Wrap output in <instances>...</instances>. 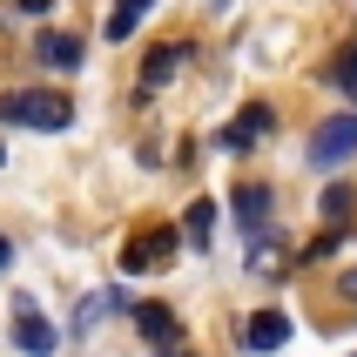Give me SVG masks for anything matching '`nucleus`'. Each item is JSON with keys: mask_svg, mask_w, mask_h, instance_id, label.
I'll return each instance as SVG.
<instances>
[{"mask_svg": "<svg viewBox=\"0 0 357 357\" xmlns=\"http://www.w3.org/2000/svg\"><path fill=\"white\" fill-rule=\"evenodd\" d=\"M0 121H14V128H47V135H61V128L75 121V101L61 95V88H14V95H0Z\"/></svg>", "mask_w": 357, "mask_h": 357, "instance_id": "obj_1", "label": "nucleus"}, {"mask_svg": "<svg viewBox=\"0 0 357 357\" xmlns=\"http://www.w3.org/2000/svg\"><path fill=\"white\" fill-rule=\"evenodd\" d=\"M357 155V115H331L317 128V142H310V162L317 169H337V162H351Z\"/></svg>", "mask_w": 357, "mask_h": 357, "instance_id": "obj_2", "label": "nucleus"}, {"mask_svg": "<svg viewBox=\"0 0 357 357\" xmlns=\"http://www.w3.org/2000/svg\"><path fill=\"white\" fill-rule=\"evenodd\" d=\"M14 344H20V351H27V357H54V351H61L54 324H40L34 297H14Z\"/></svg>", "mask_w": 357, "mask_h": 357, "instance_id": "obj_3", "label": "nucleus"}, {"mask_svg": "<svg viewBox=\"0 0 357 357\" xmlns=\"http://www.w3.org/2000/svg\"><path fill=\"white\" fill-rule=\"evenodd\" d=\"M135 331L155 344V357H176V351H182V324L169 317L162 303H135Z\"/></svg>", "mask_w": 357, "mask_h": 357, "instance_id": "obj_4", "label": "nucleus"}, {"mask_svg": "<svg viewBox=\"0 0 357 357\" xmlns=\"http://www.w3.org/2000/svg\"><path fill=\"white\" fill-rule=\"evenodd\" d=\"M270 121H277V115H270V108H263V101H250V108H243V115L236 121H229V128H222V149H229V155H243V149H257V142H263V128H270Z\"/></svg>", "mask_w": 357, "mask_h": 357, "instance_id": "obj_5", "label": "nucleus"}, {"mask_svg": "<svg viewBox=\"0 0 357 357\" xmlns=\"http://www.w3.org/2000/svg\"><path fill=\"white\" fill-rule=\"evenodd\" d=\"M243 344H250L257 357L283 351V344H290V317H283V310H257V317L243 324Z\"/></svg>", "mask_w": 357, "mask_h": 357, "instance_id": "obj_6", "label": "nucleus"}, {"mask_svg": "<svg viewBox=\"0 0 357 357\" xmlns=\"http://www.w3.org/2000/svg\"><path fill=\"white\" fill-rule=\"evenodd\" d=\"M176 257V229H149V236L128 243V257H121V270H155V263Z\"/></svg>", "mask_w": 357, "mask_h": 357, "instance_id": "obj_7", "label": "nucleus"}, {"mask_svg": "<svg viewBox=\"0 0 357 357\" xmlns=\"http://www.w3.org/2000/svg\"><path fill=\"white\" fill-rule=\"evenodd\" d=\"M236 222L250 236H263V222H270V189H263V182H243L236 189Z\"/></svg>", "mask_w": 357, "mask_h": 357, "instance_id": "obj_8", "label": "nucleus"}, {"mask_svg": "<svg viewBox=\"0 0 357 357\" xmlns=\"http://www.w3.org/2000/svg\"><path fill=\"white\" fill-rule=\"evenodd\" d=\"M182 61H189V47H155V54L142 61V88L155 95V88H169V75H176Z\"/></svg>", "mask_w": 357, "mask_h": 357, "instance_id": "obj_9", "label": "nucleus"}, {"mask_svg": "<svg viewBox=\"0 0 357 357\" xmlns=\"http://www.w3.org/2000/svg\"><path fill=\"white\" fill-rule=\"evenodd\" d=\"M149 7H155V0H115V14H108V27H101V34L108 40H128L142 27V14H149Z\"/></svg>", "mask_w": 357, "mask_h": 357, "instance_id": "obj_10", "label": "nucleus"}, {"mask_svg": "<svg viewBox=\"0 0 357 357\" xmlns=\"http://www.w3.org/2000/svg\"><path fill=\"white\" fill-rule=\"evenodd\" d=\"M34 54L47 61V68H75V61H81V40H75V34H40Z\"/></svg>", "mask_w": 357, "mask_h": 357, "instance_id": "obj_11", "label": "nucleus"}, {"mask_svg": "<svg viewBox=\"0 0 357 357\" xmlns=\"http://www.w3.org/2000/svg\"><path fill=\"white\" fill-rule=\"evenodd\" d=\"M324 81L344 88V95H357V40H344L337 54H331V75H324Z\"/></svg>", "mask_w": 357, "mask_h": 357, "instance_id": "obj_12", "label": "nucleus"}, {"mask_svg": "<svg viewBox=\"0 0 357 357\" xmlns=\"http://www.w3.org/2000/svg\"><path fill=\"white\" fill-rule=\"evenodd\" d=\"M351 202H357V189H351V182H331V189H324V202H317V209H324V222L337 229V222L351 216Z\"/></svg>", "mask_w": 357, "mask_h": 357, "instance_id": "obj_13", "label": "nucleus"}, {"mask_svg": "<svg viewBox=\"0 0 357 357\" xmlns=\"http://www.w3.org/2000/svg\"><path fill=\"white\" fill-rule=\"evenodd\" d=\"M209 229H216V202H189V216H182V236H189V243H209Z\"/></svg>", "mask_w": 357, "mask_h": 357, "instance_id": "obj_14", "label": "nucleus"}, {"mask_svg": "<svg viewBox=\"0 0 357 357\" xmlns=\"http://www.w3.org/2000/svg\"><path fill=\"white\" fill-rule=\"evenodd\" d=\"M20 14H47V7H54V0H14Z\"/></svg>", "mask_w": 357, "mask_h": 357, "instance_id": "obj_15", "label": "nucleus"}, {"mask_svg": "<svg viewBox=\"0 0 357 357\" xmlns=\"http://www.w3.org/2000/svg\"><path fill=\"white\" fill-rule=\"evenodd\" d=\"M7 263H14V243H7V236H0V270H7Z\"/></svg>", "mask_w": 357, "mask_h": 357, "instance_id": "obj_16", "label": "nucleus"}, {"mask_svg": "<svg viewBox=\"0 0 357 357\" xmlns=\"http://www.w3.org/2000/svg\"><path fill=\"white\" fill-rule=\"evenodd\" d=\"M344 297H357V270H351V277H344Z\"/></svg>", "mask_w": 357, "mask_h": 357, "instance_id": "obj_17", "label": "nucleus"}]
</instances>
